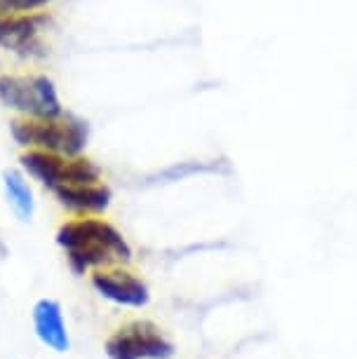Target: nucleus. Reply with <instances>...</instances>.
<instances>
[{
	"label": "nucleus",
	"instance_id": "1",
	"mask_svg": "<svg viewBox=\"0 0 357 359\" xmlns=\"http://www.w3.org/2000/svg\"><path fill=\"white\" fill-rule=\"evenodd\" d=\"M55 240L73 275H90L92 270L125 266L132 261L130 242L101 216H71L57 228Z\"/></svg>",
	"mask_w": 357,
	"mask_h": 359
},
{
	"label": "nucleus",
	"instance_id": "2",
	"mask_svg": "<svg viewBox=\"0 0 357 359\" xmlns=\"http://www.w3.org/2000/svg\"><path fill=\"white\" fill-rule=\"evenodd\" d=\"M10 134L17 146L24 151H45L64 155V158H78L83 155L90 141V127L85 120L71 113H64L55 120L38 118H15L10 123Z\"/></svg>",
	"mask_w": 357,
	"mask_h": 359
},
{
	"label": "nucleus",
	"instance_id": "3",
	"mask_svg": "<svg viewBox=\"0 0 357 359\" xmlns=\"http://www.w3.org/2000/svg\"><path fill=\"white\" fill-rule=\"evenodd\" d=\"M0 104L17 118L55 120L66 113L55 80L45 73H3Z\"/></svg>",
	"mask_w": 357,
	"mask_h": 359
},
{
	"label": "nucleus",
	"instance_id": "4",
	"mask_svg": "<svg viewBox=\"0 0 357 359\" xmlns=\"http://www.w3.org/2000/svg\"><path fill=\"white\" fill-rule=\"evenodd\" d=\"M19 169L38 181L45 191H57L64 186L78 184H99L104 181L101 167L94 160L78 155V158H64V155L45 153V151H24L19 155Z\"/></svg>",
	"mask_w": 357,
	"mask_h": 359
},
{
	"label": "nucleus",
	"instance_id": "5",
	"mask_svg": "<svg viewBox=\"0 0 357 359\" xmlns=\"http://www.w3.org/2000/svg\"><path fill=\"white\" fill-rule=\"evenodd\" d=\"M109 359H172L174 343L151 320H130L111 331L104 341Z\"/></svg>",
	"mask_w": 357,
	"mask_h": 359
},
{
	"label": "nucleus",
	"instance_id": "6",
	"mask_svg": "<svg viewBox=\"0 0 357 359\" xmlns=\"http://www.w3.org/2000/svg\"><path fill=\"white\" fill-rule=\"evenodd\" d=\"M90 284L104 301L120 308H146L148 301H151L148 284L125 266L92 270Z\"/></svg>",
	"mask_w": 357,
	"mask_h": 359
},
{
	"label": "nucleus",
	"instance_id": "7",
	"mask_svg": "<svg viewBox=\"0 0 357 359\" xmlns=\"http://www.w3.org/2000/svg\"><path fill=\"white\" fill-rule=\"evenodd\" d=\"M50 22L45 12L36 15H0V47L22 57L43 54L40 31Z\"/></svg>",
	"mask_w": 357,
	"mask_h": 359
},
{
	"label": "nucleus",
	"instance_id": "8",
	"mask_svg": "<svg viewBox=\"0 0 357 359\" xmlns=\"http://www.w3.org/2000/svg\"><path fill=\"white\" fill-rule=\"evenodd\" d=\"M31 324L33 331H36V338L47 350L57 352V355H64V352L71 350L69 327H66L64 320L62 303L57 298L50 296L38 298L31 308Z\"/></svg>",
	"mask_w": 357,
	"mask_h": 359
},
{
	"label": "nucleus",
	"instance_id": "9",
	"mask_svg": "<svg viewBox=\"0 0 357 359\" xmlns=\"http://www.w3.org/2000/svg\"><path fill=\"white\" fill-rule=\"evenodd\" d=\"M52 195L66 212H71V216H101L113 202V191L106 181L64 186L52 191Z\"/></svg>",
	"mask_w": 357,
	"mask_h": 359
},
{
	"label": "nucleus",
	"instance_id": "10",
	"mask_svg": "<svg viewBox=\"0 0 357 359\" xmlns=\"http://www.w3.org/2000/svg\"><path fill=\"white\" fill-rule=\"evenodd\" d=\"M0 179H3L5 200H8L12 214L22 223H29L33 219V214H36V198H33L29 176L19 167H8V169H3Z\"/></svg>",
	"mask_w": 357,
	"mask_h": 359
},
{
	"label": "nucleus",
	"instance_id": "11",
	"mask_svg": "<svg viewBox=\"0 0 357 359\" xmlns=\"http://www.w3.org/2000/svg\"><path fill=\"white\" fill-rule=\"evenodd\" d=\"M52 0H0V15H36Z\"/></svg>",
	"mask_w": 357,
	"mask_h": 359
}]
</instances>
